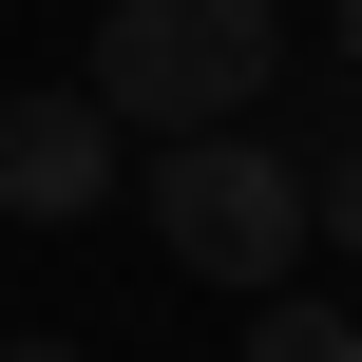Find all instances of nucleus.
Masks as SVG:
<instances>
[{
	"label": "nucleus",
	"instance_id": "nucleus-1",
	"mask_svg": "<svg viewBox=\"0 0 362 362\" xmlns=\"http://www.w3.org/2000/svg\"><path fill=\"white\" fill-rule=\"evenodd\" d=\"M286 76V19L267 0H115L95 19V115H153V134H248Z\"/></svg>",
	"mask_w": 362,
	"mask_h": 362
},
{
	"label": "nucleus",
	"instance_id": "nucleus-2",
	"mask_svg": "<svg viewBox=\"0 0 362 362\" xmlns=\"http://www.w3.org/2000/svg\"><path fill=\"white\" fill-rule=\"evenodd\" d=\"M134 210H153V248H172V267H210V286H248V305L305 267V172H286L267 134H153Z\"/></svg>",
	"mask_w": 362,
	"mask_h": 362
},
{
	"label": "nucleus",
	"instance_id": "nucleus-3",
	"mask_svg": "<svg viewBox=\"0 0 362 362\" xmlns=\"http://www.w3.org/2000/svg\"><path fill=\"white\" fill-rule=\"evenodd\" d=\"M115 172H134V153H115V115H95L76 76L0 95V210H19V229H76V210H95Z\"/></svg>",
	"mask_w": 362,
	"mask_h": 362
},
{
	"label": "nucleus",
	"instance_id": "nucleus-4",
	"mask_svg": "<svg viewBox=\"0 0 362 362\" xmlns=\"http://www.w3.org/2000/svg\"><path fill=\"white\" fill-rule=\"evenodd\" d=\"M248 362H362V305H325V286H267V305H248Z\"/></svg>",
	"mask_w": 362,
	"mask_h": 362
},
{
	"label": "nucleus",
	"instance_id": "nucleus-5",
	"mask_svg": "<svg viewBox=\"0 0 362 362\" xmlns=\"http://www.w3.org/2000/svg\"><path fill=\"white\" fill-rule=\"evenodd\" d=\"M305 229H344V248H362V153H344V172H305Z\"/></svg>",
	"mask_w": 362,
	"mask_h": 362
},
{
	"label": "nucleus",
	"instance_id": "nucleus-6",
	"mask_svg": "<svg viewBox=\"0 0 362 362\" xmlns=\"http://www.w3.org/2000/svg\"><path fill=\"white\" fill-rule=\"evenodd\" d=\"M0 362H95V344H0Z\"/></svg>",
	"mask_w": 362,
	"mask_h": 362
},
{
	"label": "nucleus",
	"instance_id": "nucleus-7",
	"mask_svg": "<svg viewBox=\"0 0 362 362\" xmlns=\"http://www.w3.org/2000/svg\"><path fill=\"white\" fill-rule=\"evenodd\" d=\"M344 76H362V0H344Z\"/></svg>",
	"mask_w": 362,
	"mask_h": 362
}]
</instances>
